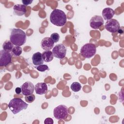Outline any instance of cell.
Segmentation results:
<instances>
[{
	"mask_svg": "<svg viewBox=\"0 0 124 124\" xmlns=\"http://www.w3.org/2000/svg\"><path fill=\"white\" fill-rule=\"evenodd\" d=\"M50 21L55 26L62 27L65 24L67 17L63 11L56 9L53 10L50 14Z\"/></svg>",
	"mask_w": 124,
	"mask_h": 124,
	"instance_id": "cell-1",
	"label": "cell"
},
{
	"mask_svg": "<svg viewBox=\"0 0 124 124\" xmlns=\"http://www.w3.org/2000/svg\"><path fill=\"white\" fill-rule=\"evenodd\" d=\"M25 32L20 29H13L10 35V40L16 46H21L26 41Z\"/></svg>",
	"mask_w": 124,
	"mask_h": 124,
	"instance_id": "cell-2",
	"label": "cell"
},
{
	"mask_svg": "<svg viewBox=\"0 0 124 124\" xmlns=\"http://www.w3.org/2000/svg\"><path fill=\"white\" fill-rule=\"evenodd\" d=\"M28 106V104L19 98L12 99L8 104V108L14 114L18 113L23 109H26Z\"/></svg>",
	"mask_w": 124,
	"mask_h": 124,
	"instance_id": "cell-3",
	"label": "cell"
},
{
	"mask_svg": "<svg viewBox=\"0 0 124 124\" xmlns=\"http://www.w3.org/2000/svg\"><path fill=\"white\" fill-rule=\"evenodd\" d=\"M96 51L95 46L92 43H87L83 45L80 50V54L85 58L93 57Z\"/></svg>",
	"mask_w": 124,
	"mask_h": 124,
	"instance_id": "cell-4",
	"label": "cell"
},
{
	"mask_svg": "<svg viewBox=\"0 0 124 124\" xmlns=\"http://www.w3.org/2000/svg\"><path fill=\"white\" fill-rule=\"evenodd\" d=\"M53 115L57 120H64L68 116V108L63 105H60L53 110Z\"/></svg>",
	"mask_w": 124,
	"mask_h": 124,
	"instance_id": "cell-5",
	"label": "cell"
},
{
	"mask_svg": "<svg viewBox=\"0 0 124 124\" xmlns=\"http://www.w3.org/2000/svg\"><path fill=\"white\" fill-rule=\"evenodd\" d=\"M53 56L58 59H62L65 57L66 54V48L62 44L56 45L52 49Z\"/></svg>",
	"mask_w": 124,
	"mask_h": 124,
	"instance_id": "cell-6",
	"label": "cell"
},
{
	"mask_svg": "<svg viewBox=\"0 0 124 124\" xmlns=\"http://www.w3.org/2000/svg\"><path fill=\"white\" fill-rule=\"evenodd\" d=\"M12 55L10 52L1 49L0 52V66H6L11 62Z\"/></svg>",
	"mask_w": 124,
	"mask_h": 124,
	"instance_id": "cell-7",
	"label": "cell"
},
{
	"mask_svg": "<svg viewBox=\"0 0 124 124\" xmlns=\"http://www.w3.org/2000/svg\"><path fill=\"white\" fill-rule=\"evenodd\" d=\"M120 27L119 22L115 19L108 20L105 24V29L110 32L115 33L118 31Z\"/></svg>",
	"mask_w": 124,
	"mask_h": 124,
	"instance_id": "cell-8",
	"label": "cell"
},
{
	"mask_svg": "<svg viewBox=\"0 0 124 124\" xmlns=\"http://www.w3.org/2000/svg\"><path fill=\"white\" fill-rule=\"evenodd\" d=\"M104 23V20L102 16L95 15L93 16L90 21V27L95 30L99 29Z\"/></svg>",
	"mask_w": 124,
	"mask_h": 124,
	"instance_id": "cell-9",
	"label": "cell"
},
{
	"mask_svg": "<svg viewBox=\"0 0 124 124\" xmlns=\"http://www.w3.org/2000/svg\"><path fill=\"white\" fill-rule=\"evenodd\" d=\"M21 88L22 90V94L26 96L32 94L34 91L35 87L32 82L30 81H27L21 85Z\"/></svg>",
	"mask_w": 124,
	"mask_h": 124,
	"instance_id": "cell-10",
	"label": "cell"
},
{
	"mask_svg": "<svg viewBox=\"0 0 124 124\" xmlns=\"http://www.w3.org/2000/svg\"><path fill=\"white\" fill-rule=\"evenodd\" d=\"M54 43L50 37L44 38L41 42V46L44 50L48 51L51 49L54 46Z\"/></svg>",
	"mask_w": 124,
	"mask_h": 124,
	"instance_id": "cell-11",
	"label": "cell"
},
{
	"mask_svg": "<svg viewBox=\"0 0 124 124\" xmlns=\"http://www.w3.org/2000/svg\"><path fill=\"white\" fill-rule=\"evenodd\" d=\"M35 91L37 94H44L47 91V86L45 82L37 83L35 86Z\"/></svg>",
	"mask_w": 124,
	"mask_h": 124,
	"instance_id": "cell-12",
	"label": "cell"
},
{
	"mask_svg": "<svg viewBox=\"0 0 124 124\" xmlns=\"http://www.w3.org/2000/svg\"><path fill=\"white\" fill-rule=\"evenodd\" d=\"M14 14L17 16H22L26 13V7L23 4H16L14 6Z\"/></svg>",
	"mask_w": 124,
	"mask_h": 124,
	"instance_id": "cell-13",
	"label": "cell"
},
{
	"mask_svg": "<svg viewBox=\"0 0 124 124\" xmlns=\"http://www.w3.org/2000/svg\"><path fill=\"white\" fill-rule=\"evenodd\" d=\"M102 14L105 20H108L112 18L115 15V12L112 9L109 7H107L103 10Z\"/></svg>",
	"mask_w": 124,
	"mask_h": 124,
	"instance_id": "cell-14",
	"label": "cell"
},
{
	"mask_svg": "<svg viewBox=\"0 0 124 124\" xmlns=\"http://www.w3.org/2000/svg\"><path fill=\"white\" fill-rule=\"evenodd\" d=\"M32 61L35 66H39L43 64L44 60L42 58V54L39 52L34 53L32 56Z\"/></svg>",
	"mask_w": 124,
	"mask_h": 124,
	"instance_id": "cell-15",
	"label": "cell"
},
{
	"mask_svg": "<svg viewBox=\"0 0 124 124\" xmlns=\"http://www.w3.org/2000/svg\"><path fill=\"white\" fill-rule=\"evenodd\" d=\"M42 56L44 61L46 62H51L53 59V55L52 52L50 50L45 51L42 53Z\"/></svg>",
	"mask_w": 124,
	"mask_h": 124,
	"instance_id": "cell-16",
	"label": "cell"
},
{
	"mask_svg": "<svg viewBox=\"0 0 124 124\" xmlns=\"http://www.w3.org/2000/svg\"><path fill=\"white\" fill-rule=\"evenodd\" d=\"M14 44L11 42L10 40H6L4 42L2 45V48L3 50L8 51L11 52L13 47H14Z\"/></svg>",
	"mask_w": 124,
	"mask_h": 124,
	"instance_id": "cell-17",
	"label": "cell"
},
{
	"mask_svg": "<svg viewBox=\"0 0 124 124\" xmlns=\"http://www.w3.org/2000/svg\"><path fill=\"white\" fill-rule=\"evenodd\" d=\"M22 52V48L20 46H14L11 51V53L13 55L15 56H20Z\"/></svg>",
	"mask_w": 124,
	"mask_h": 124,
	"instance_id": "cell-18",
	"label": "cell"
},
{
	"mask_svg": "<svg viewBox=\"0 0 124 124\" xmlns=\"http://www.w3.org/2000/svg\"><path fill=\"white\" fill-rule=\"evenodd\" d=\"M71 89L75 92H78L81 89V84L78 82H74L72 83L70 86Z\"/></svg>",
	"mask_w": 124,
	"mask_h": 124,
	"instance_id": "cell-19",
	"label": "cell"
},
{
	"mask_svg": "<svg viewBox=\"0 0 124 124\" xmlns=\"http://www.w3.org/2000/svg\"><path fill=\"white\" fill-rule=\"evenodd\" d=\"M35 99V95L33 94H30V95H26L25 97V101L29 103H31L33 102L34 101Z\"/></svg>",
	"mask_w": 124,
	"mask_h": 124,
	"instance_id": "cell-20",
	"label": "cell"
},
{
	"mask_svg": "<svg viewBox=\"0 0 124 124\" xmlns=\"http://www.w3.org/2000/svg\"><path fill=\"white\" fill-rule=\"evenodd\" d=\"M50 38L54 43H57L60 39V35L58 33L54 32L51 34Z\"/></svg>",
	"mask_w": 124,
	"mask_h": 124,
	"instance_id": "cell-21",
	"label": "cell"
},
{
	"mask_svg": "<svg viewBox=\"0 0 124 124\" xmlns=\"http://www.w3.org/2000/svg\"><path fill=\"white\" fill-rule=\"evenodd\" d=\"M36 69L40 72H44L46 70H48L49 68L47 65L45 64H42L36 67Z\"/></svg>",
	"mask_w": 124,
	"mask_h": 124,
	"instance_id": "cell-22",
	"label": "cell"
},
{
	"mask_svg": "<svg viewBox=\"0 0 124 124\" xmlns=\"http://www.w3.org/2000/svg\"><path fill=\"white\" fill-rule=\"evenodd\" d=\"M45 124H53V120L51 118H47L45 119L44 121Z\"/></svg>",
	"mask_w": 124,
	"mask_h": 124,
	"instance_id": "cell-23",
	"label": "cell"
},
{
	"mask_svg": "<svg viewBox=\"0 0 124 124\" xmlns=\"http://www.w3.org/2000/svg\"><path fill=\"white\" fill-rule=\"evenodd\" d=\"M32 2V0H22V3L25 6H27L31 4Z\"/></svg>",
	"mask_w": 124,
	"mask_h": 124,
	"instance_id": "cell-24",
	"label": "cell"
},
{
	"mask_svg": "<svg viewBox=\"0 0 124 124\" xmlns=\"http://www.w3.org/2000/svg\"><path fill=\"white\" fill-rule=\"evenodd\" d=\"M15 92L16 94H19L22 92V90L21 88L20 87H16L15 89Z\"/></svg>",
	"mask_w": 124,
	"mask_h": 124,
	"instance_id": "cell-25",
	"label": "cell"
},
{
	"mask_svg": "<svg viewBox=\"0 0 124 124\" xmlns=\"http://www.w3.org/2000/svg\"><path fill=\"white\" fill-rule=\"evenodd\" d=\"M118 32L119 33H123V32H124V30H123V29H121V28L120 27L118 31Z\"/></svg>",
	"mask_w": 124,
	"mask_h": 124,
	"instance_id": "cell-26",
	"label": "cell"
}]
</instances>
